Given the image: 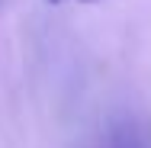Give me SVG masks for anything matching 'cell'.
Returning a JSON list of instances; mask_svg holds the SVG:
<instances>
[{"instance_id": "cell-1", "label": "cell", "mask_w": 151, "mask_h": 148, "mask_svg": "<svg viewBox=\"0 0 151 148\" xmlns=\"http://www.w3.org/2000/svg\"><path fill=\"white\" fill-rule=\"evenodd\" d=\"M103 148H151V132L138 122H119L106 135Z\"/></svg>"}]
</instances>
